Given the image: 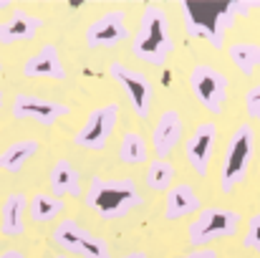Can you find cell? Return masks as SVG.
Here are the masks:
<instances>
[{"instance_id": "cell-1", "label": "cell", "mask_w": 260, "mask_h": 258, "mask_svg": "<svg viewBox=\"0 0 260 258\" xmlns=\"http://www.w3.org/2000/svg\"><path fill=\"white\" fill-rule=\"evenodd\" d=\"M260 8V0H182V23L184 33L189 38H202L207 41L215 51L225 46L228 31L235 25L238 15H245L250 10Z\"/></svg>"}, {"instance_id": "cell-2", "label": "cell", "mask_w": 260, "mask_h": 258, "mask_svg": "<svg viewBox=\"0 0 260 258\" xmlns=\"http://www.w3.org/2000/svg\"><path fill=\"white\" fill-rule=\"evenodd\" d=\"M88 210H93L104 220H119L144 205V197L132 177H91L88 190L84 195Z\"/></svg>"}, {"instance_id": "cell-3", "label": "cell", "mask_w": 260, "mask_h": 258, "mask_svg": "<svg viewBox=\"0 0 260 258\" xmlns=\"http://www.w3.org/2000/svg\"><path fill=\"white\" fill-rule=\"evenodd\" d=\"M172 51L174 41L167 13L159 5H144L142 18H139V28H137L134 41H132V53L152 66H162L172 56Z\"/></svg>"}, {"instance_id": "cell-4", "label": "cell", "mask_w": 260, "mask_h": 258, "mask_svg": "<svg viewBox=\"0 0 260 258\" xmlns=\"http://www.w3.org/2000/svg\"><path fill=\"white\" fill-rule=\"evenodd\" d=\"M253 157H255V129H253V124L245 122V124H240L233 132V137H230V142L225 147V155H222L220 190L225 195L233 192L243 182V177L248 175V167H250Z\"/></svg>"}, {"instance_id": "cell-5", "label": "cell", "mask_w": 260, "mask_h": 258, "mask_svg": "<svg viewBox=\"0 0 260 258\" xmlns=\"http://www.w3.org/2000/svg\"><path fill=\"white\" fill-rule=\"evenodd\" d=\"M240 228V213L238 210H228V208H202L194 220L189 223V231H187V238L192 246H205V243H212V241H220V238H233Z\"/></svg>"}, {"instance_id": "cell-6", "label": "cell", "mask_w": 260, "mask_h": 258, "mask_svg": "<svg viewBox=\"0 0 260 258\" xmlns=\"http://www.w3.org/2000/svg\"><path fill=\"white\" fill-rule=\"evenodd\" d=\"M119 111H121V106L116 101L91 109L88 117L84 119V124L79 127V132L74 134V145L81 147V150H88V152H101L106 147V142L111 139L114 129H116Z\"/></svg>"}, {"instance_id": "cell-7", "label": "cell", "mask_w": 260, "mask_h": 258, "mask_svg": "<svg viewBox=\"0 0 260 258\" xmlns=\"http://www.w3.org/2000/svg\"><path fill=\"white\" fill-rule=\"evenodd\" d=\"M53 243L81 258H114L109 251V243L74 218H66L53 228Z\"/></svg>"}, {"instance_id": "cell-8", "label": "cell", "mask_w": 260, "mask_h": 258, "mask_svg": "<svg viewBox=\"0 0 260 258\" xmlns=\"http://www.w3.org/2000/svg\"><path fill=\"white\" fill-rule=\"evenodd\" d=\"M109 74H111V79L116 84L121 86V91L126 94L134 114L139 119H147L149 111H152V101H154V86H152V81L142 71L129 69V66L119 64V61H111L109 64Z\"/></svg>"}, {"instance_id": "cell-9", "label": "cell", "mask_w": 260, "mask_h": 258, "mask_svg": "<svg viewBox=\"0 0 260 258\" xmlns=\"http://www.w3.org/2000/svg\"><path fill=\"white\" fill-rule=\"evenodd\" d=\"M189 86L197 96V101L210 111V114H222L225 111V101H228V79L222 71L207 66V64H197L189 74Z\"/></svg>"}, {"instance_id": "cell-10", "label": "cell", "mask_w": 260, "mask_h": 258, "mask_svg": "<svg viewBox=\"0 0 260 258\" xmlns=\"http://www.w3.org/2000/svg\"><path fill=\"white\" fill-rule=\"evenodd\" d=\"M129 38V28H126V13L124 10H109L104 15H99L96 20H91L84 33V43L91 51L99 48H116Z\"/></svg>"}, {"instance_id": "cell-11", "label": "cell", "mask_w": 260, "mask_h": 258, "mask_svg": "<svg viewBox=\"0 0 260 258\" xmlns=\"http://www.w3.org/2000/svg\"><path fill=\"white\" fill-rule=\"evenodd\" d=\"M10 114H13V119H28L41 127H53L61 117L71 114V109L53 99L33 96V94H15V99L10 104Z\"/></svg>"}, {"instance_id": "cell-12", "label": "cell", "mask_w": 260, "mask_h": 258, "mask_svg": "<svg viewBox=\"0 0 260 258\" xmlns=\"http://www.w3.org/2000/svg\"><path fill=\"white\" fill-rule=\"evenodd\" d=\"M215 142H217V124L215 122H202L192 132V137L184 142V157H187L189 167L200 177L207 175L212 152H215Z\"/></svg>"}, {"instance_id": "cell-13", "label": "cell", "mask_w": 260, "mask_h": 258, "mask_svg": "<svg viewBox=\"0 0 260 258\" xmlns=\"http://www.w3.org/2000/svg\"><path fill=\"white\" fill-rule=\"evenodd\" d=\"M182 117L177 109H167L159 114L154 129H152V145H154V152H157V160H167L177 150V145L182 142Z\"/></svg>"}, {"instance_id": "cell-14", "label": "cell", "mask_w": 260, "mask_h": 258, "mask_svg": "<svg viewBox=\"0 0 260 258\" xmlns=\"http://www.w3.org/2000/svg\"><path fill=\"white\" fill-rule=\"evenodd\" d=\"M43 28V18L33 15L23 8H15L5 20H0V43L3 46H13L20 41H30L36 38V33Z\"/></svg>"}, {"instance_id": "cell-15", "label": "cell", "mask_w": 260, "mask_h": 258, "mask_svg": "<svg viewBox=\"0 0 260 258\" xmlns=\"http://www.w3.org/2000/svg\"><path fill=\"white\" fill-rule=\"evenodd\" d=\"M23 76L28 79H56L63 81L66 79V69L61 61V53L53 43H43L25 64H23Z\"/></svg>"}, {"instance_id": "cell-16", "label": "cell", "mask_w": 260, "mask_h": 258, "mask_svg": "<svg viewBox=\"0 0 260 258\" xmlns=\"http://www.w3.org/2000/svg\"><path fill=\"white\" fill-rule=\"evenodd\" d=\"M200 210H202V200L192 185H187V182L172 185V190L165 197V218L167 220H182V218H189Z\"/></svg>"}, {"instance_id": "cell-17", "label": "cell", "mask_w": 260, "mask_h": 258, "mask_svg": "<svg viewBox=\"0 0 260 258\" xmlns=\"http://www.w3.org/2000/svg\"><path fill=\"white\" fill-rule=\"evenodd\" d=\"M48 182L53 197H79L81 195V175L69 160H56L48 170Z\"/></svg>"}, {"instance_id": "cell-18", "label": "cell", "mask_w": 260, "mask_h": 258, "mask_svg": "<svg viewBox=\"0 0 260 258\" xmlns=\"http://www.w3.org/2000/svg\"><path fill=\"white\" fill-rule=\"evenodd\" d=\"M25 208H28V200L23 192H10L5 200H3V208H0V231L3 236H23L25 231Z\"/></svg>"}, {"instance_id": "cell-19", "label": "cell", "mask_w": 260, "mask_h": 258, "mask_svg": "<svg viewBox=\"0 0 260 258\" xmlns=\"http://www.w3.org/2000/svg\"><path fill=\"white\" fill-rule=\"evenodd\" d=\"M38 150H41V145H38L36 139H18V142L8 145V147L0 152V170L10 172V175L20 172L38 155Z\"/></svg>"}, {"instance_id": "cell-20", "label": "cell", "mask_w": 260, "mask_h": 258, "mask_svg": "<svg viewBox=\"0 0 260 258\" xmlns=\"http://www.w3.org/2000/svg\"><path fill=\"white\" fill-rule=\"evenodd\" d=\"M228 53H230V61L235 64V69H238L243 76L250 79L255 71H260V43H253V41H235V43H230Z\"/></svg>"}, {"instance_id": "cell-21", "label": "cell", "mask_w": 260, "mask_h": 258, "mask_svg": "<svg viewBox=\"0 0 260 258\" xmlns=\"http://www.w3.org/2000/svg\"><path fill=\"white\" fill-rule=\"evenodd\" d=\"M28 210H30V220L33 223H51L56 215H61L63 210V200L48 195V192H36L28 203Z\"/></svg>"}, {"instance_id": "cell-22", "label": "cell", "mask_w": 260, "mask_h": 258, "mask_svg": "<svg viewBox=\"0 0 260 258\" xmlns=\"http://www.w3.org/2000/svg\"><path fill=\"white\" fill-rule=\"evenodd\" d=\"M174 170L172 162H167V160H154L152 165H149V170L144 172V182H147V187L149 190H154V192H170L172 190V182H174Z\"/></svg>"}, {"instance_id": "cell-23", "label": "cell", "mask_w": 260, "mask_h": 258, "mask_svg": "<svg viewBox=\"0 0 260 258\" xmlns=\"http://www.w3.org/2000/svg\"><path fill=\"white\" fill-rule=\"evenodd\" d=\"M119 160L124 165H142L147 160V142L139 132H126L119 145Z\"/></svg>"}, {"instance_id": "cell-24", "label": "cell", "mask_w": 260, "mask_h": 258, "mask_svg": "<svg viewBox=\"0 0 260 258\" xmlns=\"http://www.w3.org/2000/svg\"><path fill=\"white\" fill-rule=\"evenodd\" d=\"M243 246H245L248 251L260 253V213H255V215L250 218L248 231H245V236H243Z\"/></svg>"}, {"instance_id": "cell-25", "label": "cell", "mask_w": 260, "mask_h": 258, "mask_svg": "<svg viewBox=\"0 0 260 258\" xmlns=\"http://www.w3.org/2000/svg\"><path fill=\"white\" fill-rule=\"evenodd\" d=\"M245 111H248L250 119H255L260 124V79H258V84L245 94Z\"/></svg>"}, {"instance_id": "cell-26", "label": "cell", "mask_w": 260, "mask_h": 258, "mask_svg": "<svg viewBox=\"0 0 260 258\" xmlns=\"http://www.w3.org/2000/svg\"><path fill=\"white\" fill-rule=\"evenodd\" d=\"M179 258H217V253L212 248H194V251H189V253H184Z\"/></svg>"}, {"instance_id": "cell-27", "label": "cell", "mask_w": 260, "mask_h": 258, "mask_svg": "<svg viewBox=\"0 0 260 258\" xmlns=\"http://www.w3.org/2000/svg\"><path fill=\"white\" fill-rule=\"evenodd\" d=\"M0 258H25V253L23 251H15V248H8V251L0 253Z\"/></svg>"}, {"instance_id": "cell-28", "label": "cell", "mask_w": 260, "mask_h": 258, "mask_svg": "<svg viewBox=\"0 0 260 258\" xmlns=\"http://www.w3.org/2000/svg\"><path fill=\"white\" fill-rule=\"evenodd\" d=\"M121 258H149L144 251H132V253H124Z\"/></svg>"}, {"instance_id": "cell-29", "label": "cell", "mask_w": 260, "mask_h": 258, "mask_svg": "<svg viewBox=\"0 0 260 258\" xmlns=\"http://www.w3.org/2000/svg\"><path fill=\"white\" fill-rule=\"evenodd\" d=\"M8 8H10V0H0V13L8 10Z\"/></svg>"}, {"instance_id": "cell-30", "label": "cell", "mask_w": 260, "mask_h": 258, "mask_svg": "<svg viewBox=\"0 0 260 258\" xmlns=\"http://www.w3.org/2000/svg\"><path fill=\"white\" fill-rule=\"evenodd\" d=\"M0 109H3V91H0Z\"/></svg>"}, {"instance_id": "cell-31", "label": "cell", "mask_w": 260, "mask_h": 258, "mask_svg": "<svg viewBox=\"0 0 260 258\" xmlns=\"http://www.w3.org/2000/svg\"><path fill=\"white\" fill-rule=\"evenodd\" d=\"M53 258H66V256H53Z\"/></svg>"}, {"instance_id": "cell-32", "label": "cell", "mask_w": 260, "mask_h": 258, "mask_svg": "<svg viewBox=\"0 0 260 258\" xmlns=\"http://www.w3.org/2000/svg\"><path fill=\"white\" fill-rule=\"evenodd\" d=\"M0 69H3V61H0Z\"/></svg>"}]
</instances>
